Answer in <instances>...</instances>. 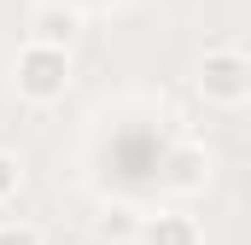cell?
Here are the masks:
<instances>
[{"label": "cell", "instance_id": "52a82bcc", "mask_svg": "<svg viewBox=\"0 0 251 245\" xmlns=\"http://www.w3.org/2000/svg\"><path fill=\"white\" fill-rule=\"evenodd\" d=\"M18 193H24V158L0 146V204H12Z\"/></svg>", "mask_w": 251, "mask_h": 245}, {"label": "cell", "instance_id": "5b68a950", "mask_svg": "<svg viewBox=\"0 0 251 245\" xmlns=\"http://www.w3.org/2000/svg\"><path fill=\"white\" fill-rule=\"evenodd\" d=\"M164 181L176 187V193H199V187L210 181V152L204 146H181L176 158H170V175Z\"/></svg>", "mask_w": 251, "mask_h": 245}, {"label": "cell", "instance_id": "7a4b0ae2", "mask_svg": "<svg viewBox=\"0 0 251 245\" xmlns=\"http://www.w3.org/2000/svg\"><path fill=\"white\" fill-rule=\"evenodd\" d=\"M199 94L210 99V105H246L251 99V59L240 47H210L204 59H199Z\"/></svg>", "mask_w": 251, "mask_h": 245}, {"label": "cell", "instance_id": "ba28073f", "mask_svg": "<svg viewBox=\"0 0 251 245\" xmlns=\"http://www.w3.org/2000/svg\"><path fill=\"white\" fill-rule=\"evenodd\" d=\"M0 245H47V240H41V228H29V222H0Z\"/></svg>", "mask_w": 251, "mask_h": 245}, {"label": "cell", "instance_id": "8992f818", "mask_svg": "<svg viewBox=\"0 0 251 245\" xmlns=\"http://www.w3.org/2000/svg\"><path fill=\"white\" fill-rule=\"evenodd\" d=\"M134 228H140V210L134 204H105V216H100V234L117 245V240H134Z\"/></svg>", "mask_w": 251, "mask_h": 245}, {"label": "cell", "instance_id": "6da1fadb", "mask_svg": "<svg viewBox=\"0 0 251 245\" xmlns=\"http://www.w3.org/2000/svg\"><path fill=\"white\" fill-rule=\"evenodd\" d=\"M12 88H18V99H29V105H59L64 94H70V53L24 41L18 59H12Z\"/></svg>", "mask_w": 251, "mask_h": 245}, {"label": "cell", "instance_id": "277c9868", "mask_svg": "<svg viewBox=\"0 0 251 245\" xmlns=\"http://www.w3.org/2000/svg\"><path fill=\"white\" fill-rule=\"evenodd\" d=\"M76 29H82V18H76L70 6H41V12L29 18V41H35V47H59V53H70Z\"/></svg>", "mask_w": 251, "mask_h": 245}, {"label": "cell", "instance_id": "3957f363", "mask_svg": "<svg viewBox=\"0 0 251 245\" xmlns=\"http://www.w3.org/2000/svg\"><path fill=\"white\" fill-rule=\"evenodd\" d=\"M134 245H204V228L187 210H158V216H140Z\"/></svg>", "mask_w": 251, "mask_h": 245}]
</instances>
